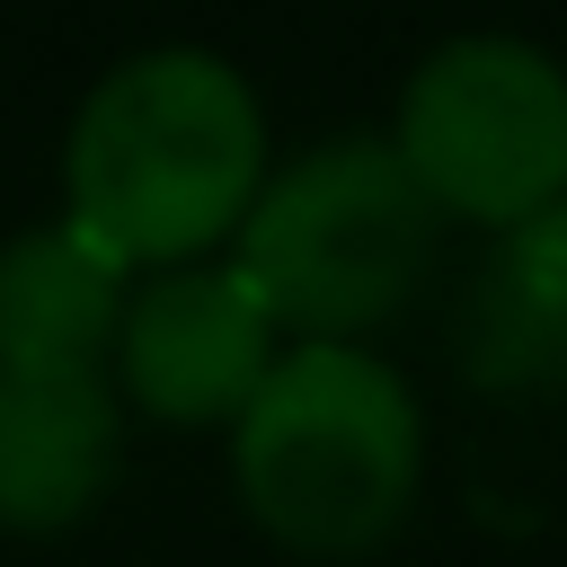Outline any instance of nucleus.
I'll use <instances>...</instances> for the list:
<instances>
[{"label":"nucleus","mask_w":567,"mask_h":567,"mask_svg":"<svg viewBox=\"0 0 567 567\" xmlns=\"http://www.w3.org/2000/svg\"><path fill=\"white\" fill-rule=\"evenodd\" d=\"M266 177L257 89L204 44H151L115 62L62 142V204L124 275L204 266V248L239 239Z\"/></svg>","instance_id":"obj_1"},{"label":"nucleus","mask_w":567,"mask_h":567,"mask_svg":"<svg viewBox=\"0 0 567 567\" xmlns=\"http://www.w3.org/2000/svg\"><path fill=\"white\" fill-rule=\"evenodd\" d=\"M239 514L292 558H372L425 487V408L372 346H284L230 425Z\"/></svg>","instance_id":"obj_2"},{"label":"nucleus","mask_w":567,"mask_h":567,"mask_svg":"<svg viewBox=\"0 0 567 567\" xmlns=\"http://www.w3.org/2000/svg\"><path fill=\"white\" fill-rule=\"evenodd\" d=\"M434 239L443 213L408 177L399 142L337 133L266 177L230 239V266L292 346H363L390 310H408L434 266Z\"/></svg>","instance_id":"obj_3"},{"label":"nucleus","mask_w":567,"mask_h":567,"mask_svg":"<svg viewBox=\"0 0 567 567\" xmlns=\"http://www.w3.org/2000/svg\"><path fill=\"white\" fill-rule=\"evenodd\" d=\"M390 142L443 221L514 230L567 204V71L523 35H452L408 71Z\"/></svg>","instance_id":"obj_4"},{"label":"nucleus","mask_w":567,"mask_h":567,"mask_svg":"<svg viewBox=\"0 0 567 567\" xmlns=\"http://www.w3.org/2000/svg\"><path fill=\"white\" fill-rule=\"evenodd\" d=\"M275 363L284 328L266 319L239 266H168L142 275L124 301L115 399L159 425H239Z\"/></svg>","instance_id":"obj_5"},{"label":"nucleus","mask_w":567,"mask_h":567,"mask_svg":"<svg viewBox=\"0 0 567 567\" xmlns=\"http://www.w3.org/2000/svg\"><path fill=\"white\" fill-rule=\"evenodd\" d=\"M124 461V399L106 372H0V532L62 540L97 514Z\"/></svg>","instance_id":"obj_6"},{"label":"nucleus","mask_w":567,"mask_h":567,"mask_svg":"<svg viewBox=\"0 0 567 567\" xmlns=\"http://www.w3.org/2000/svg\"><path fill=\"white\" fill-rule=\"evenodd\" d=\"M133 275L62 213L0 239V372H106Z\"/></svg>","instance_id":"obj_7"},{"label":"nucleus","mask_w":567,"mask_h":567,"mask_svg":"<svg viewBox=\"0 0 567 567\" xmlns=\"http://www.w3.org/2000/svg\"><path fill=\"white\" fill-rule=\"evenodd\" d=\"M461 363L487 390H567V204L496 230L461 310Z\"/></svg>","instance_id":"obj_8"}]
</instances>
